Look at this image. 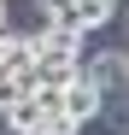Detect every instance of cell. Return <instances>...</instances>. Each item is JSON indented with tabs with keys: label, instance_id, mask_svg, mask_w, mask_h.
<instances>
[{
	"label": "cell",
	"instance_id": "1",
	"mask_svg": "<svg viewBox=\"0 0 129 135\" xmlns=\"http://www.w3.org/2000/svg\"><path fill=\"white\" fill-rule=\"evenodd\" d=\"M100 112H106V88H94L88 76H82V71H76V82H71V88H64V118H71V123L82 129V123H94V118H100Z\"/></svg>",
	"mask_w": 129,
	"mask_h": 135
},
{
	"label": "cell",
	"instance_id": "7",
	"mask_svg": "<svg viewBox=\"0 0 129 135\" xmlns=\"http://www.w3.org/2000/svg\"><path fill=\"white\" fill-rule=\"evenodd\" d=\"M0 30H6V0H0Z\"/></svg>",
	"mask_w": 129,
	"mask_h": 135
},
{
	"label": "cell",
	"instance_id": "6",
	"mask_svg": "<svg viewBox=\"0 0 129 135\" xmlns=\"http://www.w3.org/2000/svg\"><path fill=\"white\" fill-rule=\"evenodd\" d=\"M82 0H47V18H64V12H76Z\"/></svg>",
	"mask_w": 129,
	"mask_h": 135
},
{
	"label": "cell",
	"instance_id": "4",
	"mask_svg": "<svg viewBox=\"0 0 129 135\" xmlns=\"http://www.w3.org/2000/svg\"><path fill=\"white\" fill-rule=\"evenodd\" d=\"M24 94H29V76H24V71H6V65H0V118H6V112L24 100Z\"/></svg>",
	"mask_w": 129,
	"mask_h": 135
},
{
	"label": "cell",
	"instance_id": "2",
	"mask_svg": "<svg viewBox=\"0 0 129 135\" xmlns=\"http://www.w3.org/2000/svg\"><path fill=\"white\" fill-rule=\"evenodd\" d=\"M82 76H88L94 88H117V82H129V59L123 53H100V59L82 65Z\"/></svg>",
	"mask_w": 129,
	"mask_h": 135
},
{
	"label": "cell",
	"instance_id": "5",
	"mask_svg": "<svg viewBox=\"0 0 129 135\" xmlns=\"http://www.w3.org/2000/svg\"><path fill=\"white\" fill-rule=\"evenodd\" d=\"M41 118H47V112H41V106H35L29 94L18 100L12 112H6V123H12V135H35V123H41Z\"/></svg>",
	"mask_w": 129,
	"mask_h": 135
},
{
	"label": "cell",
	"instance_id": "3",
	"mask_svg": "<svg viewBox=\"0 0 129 135\" xmlns=\"http://www.w3.org/2000/svg\"><path fill=\"white\" fill-rule=\"evenodd\" d=\"M112 12H117V0H82V6H76V12H64L59 24H71V30L88 35V30H100V24H112Z\"/></svg>",
	"mask_w": 129,
	"mask_h": 135
}]
</instances>
